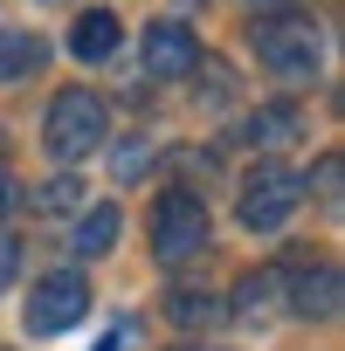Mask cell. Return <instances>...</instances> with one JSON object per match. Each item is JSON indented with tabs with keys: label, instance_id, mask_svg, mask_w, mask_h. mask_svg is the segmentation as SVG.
I'll list each match as a JSON object with an SVG mask.
<instances>
[{
	"label": "cell",
	"instance_id": "9a60e30c",
	"mask_svg": "<svg viewBox=\"0 0 345 351\" xmlns=\"http://www.w3.org/2000/svg\"><path fill=\"white\" fill-rule=\"evenodd\" d=\"M318 200H324V207H338V152H324V158H318Z\"/></svg>",
	"mask_w": 345,
	"mask_h": 351
},
{
	"label": "cell",
	"instance_id": "6da1fadb",
	"mask_svg": "<svg viewBox=\"0 0 345 351\" xmlns=\"http://www.w3.org/2000/svg\"><path fill=\"white\" fill-rule=\"evenodd\" d=\"M318 56H324V42H318V21L311 14H269V21H256V62L269 76L311 83L318 76Z\"/></svg>",
	"mask_w": 345,
	"mask_h": 351
},
{
	"label": "cell",
	"instance_id": "30bf717a",
	"mask_svg": "<svg viewBox=\"0 0 345 351\" xmlns=\"http://www.w3.org/2000/svg\"><path fill=\"white\" fill-rule=\"evenodd\" d=\"M290 310L297 317H331L338 310V269H304V276H290Z\"/></svg>",
	"mask_w": 345,
	"mask_h": 351
},
{
	"label": "cell",
	"instance_id": "277c9868",
	"mask_svg": "<svg viewBox=\"0 0 345 351\" xmlns=\"http://www.w3.org/2000/svg\"><path fill=\"white\" fill-rule=\"evenodd\" d=\"M297 200H304V180H297L290 165H256L249 180H242V207L235 214H242L249 234H276L297 214Z\"/></svg>",
	"mask_w": 345,
	"mask_h": 351
},
{
	"label": "cell",
	"instance_id": "52a82bcc",
	"mask_svg": "<svg viewBox=\"0 0 345 351\" xmlns=\"http://www.w3.org/2000/svg\"><path fill=\"white\" fill-rule=\"evenodd\" d=\"M111 49H118V14H111V8L76 14V28H69V56H76V62H104Z\"/></svg>",
	"mask_w": 345,
	"mask_h": 351
},
{
	"label": "cell",
	"instance_id": "d6986e66",
	"mask_svg": "<svg viewBox=\"0 0 345 351\" xmlns=\"http://www.w3.org/2000/svg\"><path fill=\"white\" fill-rule=\"evenodd\" d=\"M256 8H283V0H256Z\"/></svg>",
	"mask_w": 345,
	"mask_h": 351
},
{
	"label": "cell",
	"instance_id": "3957f363",
	"mask_svg": "<svg viewBox=\"0 0 345 351\" xmlns=\"http://www.w3.org/2000/svg\"><path fill=\"white\" fill-rule=\"evenodd\" d=\"M104 131H111V110H104L90 90H63V97L49 104V152H56L63 165L90 158V152L104 145Z\"/></svg>",
	"mask_w": 345,
	"mask_h": 351
},
{
	"label": "cell",
	"instance_id": "9c48e42d",
	"mask_svg": "<svg viewBox=\"0 0 345 351\" xmlns=\"http://www.w3.org/2000/svg\"><path fill=\"white\" fill-rule=\"evenodd\" d=\"M49 56V42L35 28H0V83H14V76H35Z\"/></svg>",
	"mask_w": 345,
	"mask_h": 351
},
{
	"label": "cell",
	"instance_id": "8fae6325",
	"mask_svg": "<svg viewBox=\"0 0 345 351\" xmlns=\"http://www.w3.org/2000/svg\"><path fill=\"white\" fill-rule=\"evenodd\" d=\"M297 124H304V117H297V104H263V110L249 117V131H242V138H249V145H263V152H276V145H290V138H297Z\"/></svg>",
	"mask_w": 345,
	"mask_h": 351
},
{
	"label": "cell",
	"instance_id": "ac0fdd59",
	"mask_svg": "<svg viewBox=\"0 0 345 351\" xmlns=\"http://www.w3.org/2000/svg\"><path fill=\"white\" fill-rule=\"evenodd\" d=\"M8 207H14V180L0 172V221H8Z\"/></svg>",
	"mask_w": 345,
	"mask_h": 351
},
{
	"label": "cell",
	"instance_id": "e0dca14e",
	"mask_svg": "<svg viewBox=\"0 0 345 351\" xmlns=\"http://www.w3.org/2000/svg\"><path fill=\"white\" fill-rule=\"evenodd\" d=\"M145 158H152V152H145V145H124V152H118V180H131V172H138V165H145Z\"/></svg>",
	"mask_w": 345,
	"mask_h": 351
},
{
	"label": "cell",
	"instance_id": "2e32d148",
	"mask_svg": "<svg viewBox=\"0 0 345 351\" xmlns=\"http://www.w3.org/2000/svg\"><path fill=\"white\" fill-rule=\"evenodd\" d=\"M14 276H21V241H14V234H0V296H8Z\"/></svg>",
	"mask_w": 345,
	"mask_h": 351
},
{
	"label": "cell",
	"instance_id": "5bb4252c",
	"mask_svg": "<svg viewBox=\"0 0 345 351\" xmlns=\"http://www.w3.org/2000/svg\"><path fill=\"white\" fill-rule=\"evenodd\" d=\"M276 289H283V269H263V276H242V289H235L242 303H235V310H242V317H263Z\"/></svg>",
	"mask_w": 345,
	"mask_h": 351
},
{
	"label": "cell",
	"instance_id": "ffe728a7",
	"mask_svg": "<svg viewBox=\"0 0 345 351\" xmlns=\"http://www.w3.org/2000/svg\"><path fill=\"white\" fill-rule=\"evenodd\" d=\"M180 351H194V344H180Z\"/></svg>",
	"mask_w": 345,
	"mask_h": 351
},
{
	"label": "cell",
	"instance_id": "ba28073f",
	"mask_svg": "<svg viewBox=\"0 0 345 351\" xmlns=\"http://www.w3.org/2000/svg\"><path fill=\"white\" fill-rule=\"evenodd\" d=\"M118 228H124V214L104 200V207H83V221H76V234H69V248L83 255V262H97V255H111V241H118Z\"/></svg>",
	"mask_w": 345,
	"mask_h": 351
},
{
	"label": "cell",
	"instance_id": "8992f818",
	"mask_svg": "<svg viewBox=\"0 0 345 351\" xmlns=\"http://www.w3.org/2000/svg\"><path fill=\"white\" fill-rule=\"evenodd\" d=\"M194 62H201V42H194L187 21H152V28H145V49H138V69H145V76L172 83V76H187Z\"/></svg>",
	"mask_w": 345,
	"mask_h": 351
},
{
	"label": "cell",
	"instance_id": "7c38bea8",
	"mask_svg": "<svg viewBox=\"0 0 345 351\" xmlns=\"http://www.w3.org/2000/svg\"><path fill=\"white\" fill-rule=\"evenodd\" d=\"M166 317H172V324H187V330H194V324H221L228 310H221V303H208L201 289H172V303H166Z\"/></svg>",
	"mask_w": 345,
	"mask_h": 351
},
{
	"label": "cell",
	"instance_id": "4fadbf2b",
	"mask_svg": "<svg viewBox=\"0 0 345 351\" xmlns=\"http://www.w3.org/2000/svg\"><path fill=\"white\" fill-rule=\"evenodd\" d=\"M69 207H90V193H83V180H49L42 193H35V214H69Z\"/></svg>",
	"mask_w": 345,
	"mask_h": 351
},
{
	"label": "cell",
	"instance_id": "7a4b0ae2",
	"mask_svg": "<svg viewBox=\"0 0 345 351\" xmlns=\"http://www.w3.org/2000/svg\"><path fill=\"white\" fill-rule=\"evenodd\" d=\"M208 248V207H201V193H159V207H152V255L166 262V269H180V262H194Z\"/></svg>",
	"mask_w": 345,
	"mask_h": 351
},
{
	"label": "cell",
	"instance_id": "5b68a950",
	"mask_svg": "<svg viewBox=\"0 0 345 351\" xmlns=\"http://www.w3.org/2000/svg\"><path fill=\"white\" fill-rule=\"evenodd\" d=\"M83 310H90V282H83L76 269H56V276H42V282H35V296H28L21 324H28V337H56V330L83 324Z\"/></svg>",
	"mask_w": 345,
	"mask_h": 351
}]
</instances>
